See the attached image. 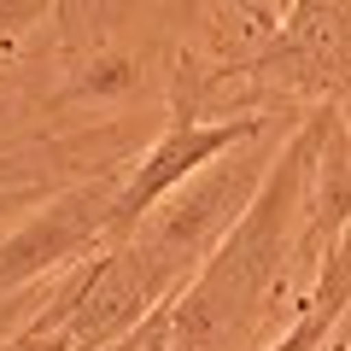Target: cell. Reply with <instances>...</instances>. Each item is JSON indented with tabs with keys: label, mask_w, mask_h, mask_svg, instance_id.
<instances>
[{
	"label": "cell",
	"mask_w": 351,
	"mask_h": 351,
	"mask_svg": "<svg viewBox=\"0 0 351 351\" xmlns=\"http://www.w3.org/2000/svg\"><path fill=\"white\" fill-rule=\"evenodd\" d=\"M328 112L311 106L287 147L276 152L263 188L252 193L246 217L223 234V246L199 263V276L170 299V346L164 351H234L269 322V299L287 293L293 269H311L304 228H311V188L322 158Z\"/></svg>",
	"instance_id": "1"
},
{
	"label": "cell",
	"mask_w": 351,
	"mask_h": 351,
	"mask_svg": "<svg viewBox=\"0 0 351 351\" xmlns=\"http://www.w3.org/2000/svg\"><path fill=\"white\" fill-rule=\"evenodd\" d=\"M223 76L263 88V106L276 100H351V0H287L281 24L258 53L228 64Z\"/></svg>",
	"instance_id": "2"
},
{
	"label": "cell",
	"mask_w": 351,
	"mask_h": 351,
	"mask_svg": "<svg viewBox=\"0 0 351 351\" xmlns=\"http://www.w3.org/2000/svg\"><path fill=\"white\" fill-rule=\"evenodd\" d=\"M276 129L269 112H240V117H217V123H199L188 106H176L164 135L141 152L135 164L123 170V188H117V205H112V252L170 199L182 182H193L199 170H211L223 152H240L246 141H263Z\"/></svg>",
	"instance_id": "3"
},
{
	"label": "cell",
	"mask_w": 351,
	"mask_h": 351,
	"mask_svg": "<svg viewBox=\"0 0 351 351\" xmlns=\"http://www.w3.org/2000/svg\"><path fill=\"white\" fill-rule=\"evenodd\" d=\"M123 188V170H94L76 188L53 193L24 228L0 240V299L36 287L41 276L64 269V263H88L112 252V205Z\"/></svg>",
	"instance_id": "4"
},
{
	"label": "cell",
	"mask_w": 351,
	"mask_h": 351,
	"mask_svg": "<svg viewBox=\"0 0 351 351\" xmlns=\"http://www.w3.org/2000/svg\"><path fill=\"white\" fill-rule=\"evenodd\" d=\"M53 6H59V0H0V47H12L18 36H29Z\"/></svg>",
	"instance_id": "5"
},
{
	"label": "cell",
	"mask_w": 351,
	"mask_h": 351,
	"mask_svg": "<svg viewBox=\"0 0 351 351\" xmlns=\"http://www.w3.org/2000/svg\"><path fill=\"white\" fill-rule=\"evenodd\" d=\"M41 164H29V152H18V147H6L0 152V182H29Z\"/></svg>",
	"instance_id": "6"
},
{
	"label": "cell",
	"mask_w": 351,
	"mask_h": 351,
	"mask_svg": "<svg viewBox=\"0 0 351 351\" xmlns=\"http://www.w3.org/2000/svg\"><path fill=\"white\" fill-rule=\"evenodd\" d=\"M240 6H246L258 24H269V29H276V24H281V12H287V0H240Z\"/></svg>",
	"instance_id": "7"
},
{
	"label": "cell",
	"mask_w": 351,
	"mask_h": 351,
	"mask_svg": "<svg viewBox=\"0 0 351 351\" xmlns=\"http://www.w3.org/2000/svg\"><path fill=\"white\" fill-rule=\"evenodd\" d=\"M322 351H328V346H322Z\"/></svg>",
	"instance_id": "8"
}]
</instances>
